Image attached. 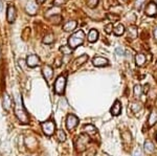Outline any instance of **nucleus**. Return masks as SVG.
I'll return each instance as SVG.
<instances>
[{
	"label": "nucleus",
	"instance_id": "nucleus-1",
	"mask_svg": "<svg viewBox=\"0 0 157 156\" xmlns=\"http://www.w3.org/2000/svg\"><path fill=\"white\" fill-rule=\"evenodd\" d=\"M15 115L18 119L22 124H29V117L27 115V112L25 110V108L23 106V103H22V99L21 95L19 93H17L15 95Z\"/></svg>",
	"mask_w": 157,
	"mask_h": 156
},
{
	"label": "nucleus",
	"instance_id": "nucleus-2",
	"mask_svg": "<svg viewBox=\"0 0 157 156\" xmlns=\"http://www.w3.org/2000/svg\"><path fill=\"white\" fill-rule=\"evenodd\" d=\"M84 39H85L84 32H83L82 29H80V31L73 32L71 36L68 38V45H69L72 49H75V48H77L78 46L83 44Z\"/></svg>",
	"mask_w": 157,
	"mask_h": 156
},
{
	"label": "nucleus",
	"instance_id": "nucleus-3",
	"mask_svg": "<svg viewBox=\"0 0 157 156\" xmlns=\"http://www.w3.org/2000/svg\"><path fill=\"white\" fill-rule=\"evenodd\" d=\"M89 143V137L87 134H81L75 139V147L78 152H83Z\"/></svg>",
	"mask_w": 157,
	"mask_h": 156
},
{
	"label": "nucleus",
	"instance_id": "nucleus-4",
	"mask_svg": "<svg viewBox=\"0 0 157 156\" xmlns=\"http://www.w3.org/2000/svg\"><path fill=\"white\" fill-rule=\"evenodd\" d=\"M65 87H66V77L59 75L55 82V86H54L55 92L57 94H63L65 91Z\"/></svg>",
	"mask_w": 157,
	"mask_h": 156
},
{
	"label": "nucleus",
	"instance_id": "nucleus-5",
	"mask_svg": "<svg viewBox=\"0 0 157 156\" xmlns=\"http://www.w3.org/2000/svg\"><path fill=\"white\" fill-rule=\"evenodd\" d=\"M41 128L46 136H52L56 131V124L54 120H46L41 124Z\"/></svg>",
	"mask_w": 157,
	"mask_h": 156
},
{
	"label": "nucleus",
	"instance_id": "nucleus-6",
	"mask_svg": "<svg viewBox=\"0 0 157 156\" xmlns=\"http://www.w3.org/2000/svg\"><path fill=\"white\" fill-rule=\"evenodd\" d=\"M78 124V119L75 116V114H68L67 119H66V128L67 130L71 131V130L75 129V127Z\"/></svg>",
	"mask_w": 157,
	"mask_h": 156
},
{
	"label": "nucleus",
	"instance_id": "nucleus-7",
	"mask_svg": "<svg viewBox=\"0 0 157 156\" xmlns=\"http://www.w3.org/2000/svg\"><path fill=\"white\" fill-rule=\"evenodd\" d=\"M37 10H38V3L35 0H29L27 1L26 6H25V12L27 13L29 15H35L37 13Z\"/></svg>",
	"mask_w": 157,
	"mask_h": 156
},
{
	"label": "nucleus",
	"instance_id": "nucleus-8",
	"mask_svg": "<svg viewBox=\"0 0 157 156\" xmlns=\"http://www.w3.org/2000/svg\"><path fill=\"white\" fill-rule=\"evenodd\" d=\"M39 64H40V59L36 55H29L26 58V65L30 67V68H34V67L38 66Z\"/></svg>",
	"mask_w": 157,
	"mask_h": 156
},
{
	"label": "nucleus",
	"instance_id": "nucleus-9",
	"mask_svg": "<svg viewBox=\"0 0 157 156\" xmlns=\"http://www.w3.org/2000/svg\"><path fill=\"white\" fill-rule=\"evenodd\" d=\"M146 15L149 17L157 16V4L155 2H150L146 7Z\"/></svg>",
	"mask_w": 157,
	"mask_h": 156
},
{
	"label": "nucleus",
	"instance_id": "nucleus-10",
	"mask_svg": "<svg viewBox=\"0 0 157 156\" xmlns=\"http://www.w3.org/2000/svg\"><path fill=\"white\" fill-rule=\"evenodd\" d=\"M16 19V9L14 6L10 4L7 6V15H6V20L9 23H13Z\"/></svg>",
	"mask_w": 157,
	"mask_h": 156
},
{
	"label": "nucleus",
	"instance_id": "nucleus-11",
	"mask_svg": "<svg viewBox=\"0 0 157 156\" xmlns=\"http://www.w3.org/2000/svg\"><path fill=\"white\" fill-rule=\"evenodd\" d=\"M92 63L97 67H104V66H107L109 64V61L106 58L103 57H94L92 59Z\"/></svg>",
	"mask_w": 157,
	"mask_h": 156
},
{
	"label": "nucleus",
	"instance_id": "nucleus-12",
	"mask_svg": "<svg viewBox=\"0 0 157 156\" xmlns=\"http://www.w3.org/2000/svg\"><path fill=\"white\" fill-rule=\"evenodd\" d=\"M42 74L46 81H50V79H52V75H54V70H52V67L48 66V65H45V66L42 67Z\"/></svg>",
	"mask_w": 157,
	"mask_h": 156
},
{
	"label": "nucleus",
	"instance_id": "nucleus-13",
	"mask_svg": "<svg viewBox=\"0 0 157 156\" xmlns=\"http://www.w3.org/2000/svg\"><path fill=\"white\" fill-rule=\"evenodd\" d=\"M2 107L6 111H9L12 107V99L10 97V95L4 92L3 93V99H2Z\"/></svg>",
	"mask_w": 157,
	"mask_h": 156
},
{
	"label": "nucleus",
	"instance_id": "nucleus-14",
	"mask_svg": "<svg viewBox=\"0 0 157 156\" xmlns=\"http://www.w3.org/2000/svg\"><path fill=\"white\" fill-rule=\"evenodd\" d=\"M110 112H111V114L114 115V116H117V115L121 114V103L118 100H116L114 102L113 106L111 107V109H110Z\"/></svg>",
	"mask_w": 157,
	"mask_h": 156
},
{
	"label": "nucleus",
	"instance_id": "nucleus-15",
	"mask_svg": "<svg viewBox=\"0 0 157 156\" xmlns=\"http://www.w3.org/2000/svg\"><path fill=\"white\" fill-rule=\"evenodd\" d=\"M61 13V7L60 6H54L52 9H49L48 11L45 13V17L50 18V16H56V15H59Z\"/></svg>",
	"mask_w": 157,
	"mask_h": 156
},
{
	"label": "nucleus",
	"instance_id": "nucleus-16",
	"mask_svg": "<svg viewBox=\"0 0 157 156\" xmlns=\"http://www.w3.org/2000/svg\"><path fill=\"white\" fill-rule=\"evenodd\" d=\"M77 27V22L75 21V20H70V21L66 22L64 25H63V29H64V32H72L73 29Z\"/></svg>",
	"mask_w": 157,
	"mask_h": 156
},
{
	"label": "nucleus",
	"instance_id": "nucleus-17",
	"mask_svg": "<svg viewBox=\"0 0 157 156\" xmlns=\"http://www.w3.org/2000/svg\"><path fill=\"white\" fill-rule=\"evenodd\" d=\"M137 34H138V32H137L136 26H134V25H132V26H129V29H128V39H130V40L136 39Z\"/></svg>",
	"mask_w": 157,
	"mask_h": 156
},
{
	"label": "nucleus",
	"instance_id": "nucleus-18",
	"mask_svg": "<svg viewBox=\"0 0 157 156\" xmlns=\"http://www.w3.org/2000/svg\"><path fill=\"white\" fill-rule=\"evenodd\" d=\"M148 123H149V127H152V126H154L157 123V111L156 110H152L151 111L150 115H149Z\"/></svg>",
	"mask_w": 157,
	"mask_h": 156
},
{
	"label": "nucleus",
	"instance_id": "nucleus-19",
	"mask_svg": "<svg viewBox=\"0 0 157 156\" xmlns=\"http://www.w3.org/2000/svg\"><path fill=\"white\" fill-rule=\"evenodd\" d=\"M98 38V32L97 29H91L89 32V34H88V41H89L90 43H93V42L97 41Z\"/></svg>",
	"mask_w": 157,
	"mask_h": 156
},
{
	"label": "nucleus",
	"instance_id": "nucleus-20",
	"mask_svg": "<svg viewBox=\"0 0 157 156\" xmlns=\"http://www.w3.org/2000/svg\"><path fill=\"white\" fill-rule=\"evenodd\" d=\"M135 63L137 66H143L146 63V57L143 54H137L135 56Z\"/></svg>",
	"mask_w": 157,
	"mask_h": 156
},
{
	"label": "nucleus",
	"instance_id": "nucleus-21",
	"mask_svg": "<svg viewBox=\"0 0 157 156\" xmlns=\"http://www.w3.org/2000/svg\"><path fill=\"white\" fill-rule=\"evenodd\" d=\"M88 60V56L87 55H83V56L77 58V59L75 60V62H73V64L75 65V66H81V65H83L84 63Z\"/></svg>",
	"mask_w": 157,
	"mask_h": 156
},
{
	"label": "nucleus",
	"instance_id": "nucleus-22",
	"mask_svg": "<svg viewBox=\"0 0 157 156\" xmlns=\"http://www.w3.org/2000/svg\"><path fill=\"white\" fill-rule=\"evenodd\" d=\"M144 148H145L146 153H148V154H150V153H153L154 150H155V147H154L153 143L149 142V140H147V142L145 143V145H144Z\"/></svg>",
	"mask_w": 157,
	"mask_h": 156
},
{
	"label": "nucleus",
	"instance_id": "nucleus-23",
	"mask_svg": "<svg viewBox=\"0 0 157 156\" xmlns=\"http://www.w3.org/2000/svg\"><path fill=\"white\" fill-rule=\"evenodd\" d=\"M60 51L62 52L65 56H69V55L72 54V48L69 46V45H62L60 47Z\"/></svg>",
	"mask_w": 157,
	"mask_h": 156
},
{
	"label": "nucleus",
	"instance_id": "nucleus-24",
	"mask_svg": "<svg viewBox=\"0 0 157 156\" xmlns=\"http://www.w3.org/2000/svg\"><path fill=\"white\" fill-rule=\"evenodd\" d=\"M113 32H114L115 36H121L125 32V26L123 24H117L113 29Z\"/></svg>",
	"mask_w": 157,
	"mask_h": 156
},
{
	"label": "nucleus",
	"instance_id": "nucleus-25",
	"mask_svg": "<svg viewBox=\"0 0 157 156\" xmlns=\"http://www.w3.org/2000/svg\"><path fill=\"white\" fill-rule=\"evenodd\" d=\"M84 131L87 133L88 135H92L97 132V129L93 125H85L84 126Z\"/></svg>",
	"mask_w": 157,
	"mask_h": 156
},
{
	"label": "nucleus",
	"instance_id": "nucleus-26",
	"mask_svg": "<svg viewBox=\"0 0 157 156\" xmlns=\"http://www.w3.org/2000/svg\"><path fill=\"white\" fill-rule=\"evenodd\" d=\"M133 91H134V97H135V99H138V97H140V95L143 94V87L139 84L135 85Z\"/></svg>",
	"mask_w": 157,
	"mask_h": 156
},
{
	"label": "nucleus",
	"instance_id": "nucleus-27",
	"mask_svg": "<svg viewBox=\"0 0 157 156\" xmlns=\"http://www.w3.org/2000/svg\"><path fill=\"white\" fill-rule=\"evenodd\" d=\"M54 41H55V36L52 34L46 35V36L44 37V39H43V43L44 44H52V43H54Z\"/></svg>",
	"mask_w": 157,
	"mask_h": 156
},
{
	"label": "nucleus",
	"instance_id": "nucleus-28",
	"mask_svg": "<svg viewBox=\"0 0 157 156\" xmlns=\"http://www.w3.org/2000/svg\"><path fill=\"white\" fill-rule=\"evenodd\" d=\"M57 138L59 142L63 143L66 139V134H65V132L63 131V130H59V131L57 132Z\"/></svg>",
	"mask_w": 157,
	"mask_h": 156
},
{
	"label": "nucleus",
	"instance_id": "nucleus-29",
	"mask_svg": "<svg viewBox=\"0 0 157 156\" xmlns=\"http://www.w3.org/2000/svg\"><path fill=\"white\" fill-rule=\"evenodd\" d=\"M140 109H141V105L139 104V103L135 102L131 104V110H132L134 113H137L138 111H140Z\"/></svg>",
	"mask_w": 157,
	"mask_h": 156
},
{
	"label": "nucleus",
	"instance_id": "nucleus-30",
	"mask_svg": "<svg viewBox=\"0 0 157 156\" xmlns=\"http://www.w3.org/2000/svg\"><path fill=\"white\" fill-rule=\"evenodd\" d=\"M48 19H49L52 22H54V23H56V24L60 23V22L62 21V17H61L60 15H56V16L50 17V18H48Z\"/></svg>",
	"mask_w": 157,
	"mask_h": 156
},
{
	"label": "nucleus",
	"instance_id": "nucleus-31",
	"mask_svg": "<svg viewBox=\"0 0 157 156\" xmlns=\"http://www.w3.org/2000/svg\"><path fill=\"white\" fill-rule=\"evenodd\" d=\"M145 1L146 0H136L135 1V9L139 11V10L141 9V6H143V4L145 3Z\"/></svg>",
	"mask_w": 157,
	"mask_h": 156
},
{
	"label": "nucleus",
	"instance_id": "nucleus-32",
	"mask_svg": "<svg viewBox=\"0 0 157 156\" xmlns=\"http://www.w3.org/2000/svg\"><path fill=\"white\" fill-rule=\"evenodd\" d=\"M98 0H88L87 4H88V6H89V7L93 9V7H95L98 6Z\"/></svg>",
	"mask_w": 157,
	"mask_h": 156
},
{
	"label": "nucleus",
	"instance_id": "nucleus-33",
	"mask_svg": "<svg viewBox=\"0 0 157 156\" xmlns=\"http://www.w3.org/2000/svg\"><path fill=\"white\" fill-rule=\"evenodd\" d=\"M67 2V0H55L54 1V4L56 6H63Z\"/></svg>",
	"mask_w": 157,
	"mask_h": 156
},
{
	"label": "nucleus",
	"instance_id": "nucleus-34",
	"mask_svg": "<svg viewBox=\"0 0 157 156\" xmlns=\"http://www.w3.org/2000/svg\"><path fill=\"white\" fill-rule=\"evenodd\" d=\"M114 51L117 56H124V54H125V51H124V49L121 48V47H116Z\"/></svg>",
	"mask_w": 157,
	"mask_h": 156
},
{
	"label": "nucleus",
	"instance_id": "nucleus-35",
	"mask_svg": "<svg viewBox=\"0 0 157 156\" xmlns=\"http://www.w3.org/2000/svg\"><path fill=\"white\" fill-rule=\"evenodd\" d=\"M105 31H106L107 34H110V32L113 31V25L111 24V23H109L108 25H106V26H105Z\"/></svg>",
	"mask_w": 157,
	"mask_h": 156
},
{
	"label": "nucleus",
	"instance_id": "nucleus-36",
	"mask_svg": "<svg viewBox=\"0 0 157 156\" xmlns=\"http://www.w3.org/2000/svg\"><path fill=\"white\" fill-rule=\"evenodd\" d=\"M133 156H143V151H141L140 148H137V149H135L133 153Z\"/></svg>",
	"mask_w": 157,
	"mask_h": 156
},
{
	"label": "nucleus",
	"instance_id": "nucleus-37",
	"mask_svg": "<svg viewBox=\"0 0 157 156\" xmlns=\"http://www.w3.org/2000/svg\"><path fill=\"white\" fill-rule=\"evenodd\" d=\"M107 17L111 20V21H117V20L120 19V17H118V16H114V15L112 16L111 14H108V15H107Z\"/></svg>",
	"mask_w": 157,
	"mask_h": 156
},
{
	"label": "nucleus",
	"instance_id": "nucleus-38",
	"mask_svg": "<svg viewBox=\"0 0 157 156\" xmlns=\"http://www.w3.org/2000/svg\"><path fill=\"white\" fill-rule=\"evenodd\" d=\"M2 11H3V1L0 0V13H2Z\"/></svg>",
	"mask_w": 157,
	"mask_h": 156
},
{
	"label": "nucleus",
	"instance_id": "nucleus-39",
	"mask_svg": "<svg viewBox=\"0 0 157 156\" xmlns=\"http://www.w3.org/2000/svg\"><path fill=\"white\" fill-rule=\"evenodd\" d=\"M153 34H154V37H155V39L157 40V26H155V29H154Z\"/></svg>",
	"mask_w": 157,
	"mask_h": 156
},
{
	"label": "nucleus",
	"instance_id": "nucleus-40",
	"mask_svg": "<svg viewBox=\"0 0 157 156\" xmlns=\"http://www.w3.org/2000/svg\"><path fill=\"white\" fill-rule=\"evenodd\" d=\"M60 65H61V61H60L59 59H58V60H57V65H56V66H57V67H59Z\"/></svg>",
	"mask_w": 157,
	"mask_h": 156
},
{
	"label": "nucleus",
	"instance_id": "nucleus-41",
	"mask_svg": "<svg viewBox=\"0 0 157 156\" xmlns=\"http://www.w3.org/2000/svg\"><path fill=\"white\" fill-rule=\"evenodd\" d=\"M45 0H37V2L38 3H43V2H44Z\"/></svg>",
	"mask_w": 157,
	"mask_h": 156
},
{
	"label": "nucleus",
	"instance_id": "nucleus-42",
	"mask_svg": "<svg viewBox=\"0 0 157 156\" xmlns=\"http://www.w3.org/2000/svg\"><path fill=\"white\" fill-rule=\"evenodd\" d=\"M104 156H108V155H104Z\"/></svg>",
	"mask_w": 157,
	"mask_h": 156
}]
</instances>
